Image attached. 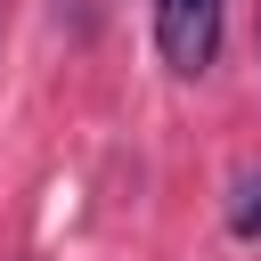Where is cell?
Returning <instances> with one entry per match:
<instances>
[{"instance_id":"1","label":"cell","mask_w":261,"mask_h":261,"mask_svg":"<svg viewBox=\"0 0 261 261\" xmlns=\"http://www.w3.org/2000/svg\"><path fill=\"white\" fill-rule=\"evenodd\" d=\"M155 49L171 73H204L220 57V0H155Z\"/></svg>"},{"instance_id":"2","label":"cell","mask_w":261,"mask_h":261,"mask_svg":"<svg viewBox=\"0 0 261 261\" xmlns=\"http://www.w3.org/2000/svg\"><path fill=\"white\" fill-rule=\"evenodd\" d=\"M228 228H237L245 245L261 237V179H245V188H237V204H228Z\"/></svg>"}]
</instances>
